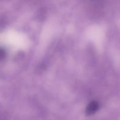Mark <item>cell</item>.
<instances>
[{
  "mask_svg": "<svg viewBox=\"0 0 120 120\" xmlns=\"http://www.w3.org/2000/svg\"><path fill=\"white\" fill-rule=\"evenodd\" d=\"M99 105L96 102L92 101L88 105L87 109V112L88 114H92L95 113L98 110Z\"/></svg>",
  "mask_w": 120,
  "mask_h": 120,
  "instance_id": "6da1fadb",
  "label": "cell"
},
{
  "mask_svg": "<svg viewBox=\"0 0 120 120\" xmlns=\"http://www.w3.org/2000/svg\"><path fill=\"white\" fill-rule=\"evenodd\" d=\"M5 52L4 49H2V48H0V60L4 59L5 57Z\"/></svg>",
  "mask_w": 120,
  "mask_h": 120,
  "instance_id": "7a4b0ae2",
  "label": "cell"
}]
</instances>
